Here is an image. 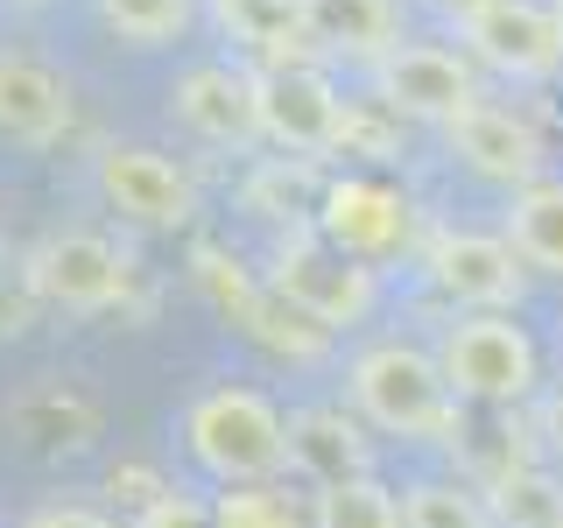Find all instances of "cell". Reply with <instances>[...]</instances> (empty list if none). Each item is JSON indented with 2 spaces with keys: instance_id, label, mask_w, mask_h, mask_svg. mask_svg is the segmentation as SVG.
Segmentation results:
<instances>
[{
  "instance_id": "cell-1",
  "label": "cell",
  "mask_w": 563,
  "mask_h": 528,
  "mask_svg": "<svg viewBox=\"0 0 563 528\" xmlns=\"http://www.w3.org/2000/svg\"><path fill=\"white\" fill-rule=\"evenodd\" d=\"M345 395L366 430L401 437V444H457L465 437V402L451 395L437 352L422 345H401V339L360 345L345 366Z\"/></svg>"
},
{
  "instance_id": "cell-2",
  "label": "cell",
  "mask_w": 563,
  "mask_h": 528,
  "mask_svg": "<svg viewBox=\"0 0 563 528\" xmlns=\"http://www.w3.org/2000/svg\"><path fill=\"white\" fill-rule=\"evenodd\" d=\"M184 451L219 486H254L289 472V416L261 387H205L184 409Z\"/></svg>"
},
{
  "instance_id": "cell-3",
  "label": "cell",
  "mask_w": 563,
  "mask_h": 528,
  "mask_svg": "<svg viewBox=\"0 0 563 528\" xmlns=\"http://www.w3.org/2000/svg\"><path fill=\"white\" fill-rule=\"evenodd\" d=\"M437 366L465 409H521L542 387V352L528 339V324H515V310L457 317L437 345Z\"/></svg>"
},
{
  "instance_id": "cell-4",
  "label": "cell",
  "mask_w": 563,
  "mask_h": 528,
  "mask_svg": "<svg viewBox=\"0 0 563 528\" xmlns=\"http://www.w3.org/2000/svg\"><path fill=\"white\" fill-rule=\"evenodd\" d=\"M268 282H275L282 304H289L296 317H310L317 331H345V324H360V317L380 304L374 268H366V261H352V254H345V246L331 240L317 219L289 226V233L275 240Z\"/></svg>"
},
{
  "instance_id": "cell-5",
  "label": "cell",
  "mask_w": 563,
  "mask_h": 528,
  "mask_svg": "<svg viewBox=\"0 0 563 528\" xmlns=\"http://www.w3.org/2000/svg\"><path fill=\"white\" fill-rule=\"evenodd\" d=\"M190 275H198V289H205L225 317H233V324H240L254 345H268L275 360H296V366L324 360L331 331H317L310 317H296V310L275 296V282H268V275H246L240 261L225 254V246H198V254H190Z\"/></svg>"
},
{
  "instance_id": "cell-6",
  "label": "cell",
  "mask_w": 563,
  "mask_h": 528,
  "mask_svg": "<svg viewBox=\"0 0 563 528\" xmlns=\"http://www.w3.org/2000/svg\"><path fill=\"white\" fill-rule=\"evenodd\" d=\"M254 99H261V141H275L282 155H339L352 134V106L339 99V85L317 64H268L254 70Z\"/></svg>"
},
{
  "instance_id": "cell-7",
  "label": "cell",
  "mask_w": 563,
  "mask_h": 528,
  "mask_svg": "<svg viewBox=\"0 0 563 528\" xmlns=\"http://www.w3.org/2000/svg\"><path fill=\"white\" fill-rule=\"evenodd\" d=\"M422 275L451 310H515L528 289L521 254L507 246V233H472V226H437L422 240Z\"/></svg>"
},
{
  "instance_id": "cell-8",
  "label": "cell",
  "mask_w": 563,
  "mask_h": 528,
  "mask_svg": "<svg viewBox=\"0 0 563 528\" xmlns=\"http://www.w3.org/2000/svg\"><path fill=\"white\" fill-rule=\"evenodd\" d=\"M22 275H29V289L43 296V304L78 310V317L113 310L120 296L134 289V261L120 254V246L106 240V233H85V226L35 240V246H29V261H22Z\"/></svg>"
},
{
  "instance_id": "cell-9",
  "label": "cell",
  "mask_w": 563,
  "mask_h": 528,
  "mask_svg": "<svg viewBox=\"0 0 563 528\" xmlns=\"http://www.w3.org/2000/svg\"><path fill=\"white\" fill-rule=\"evenodd\" d=\"M457 35H465V57L500 70L515 85H542L563 70V22L542 0H479L472 14H457Z\"/></svg>"
},
{
  "instance_id": "cell-10",
  "label": "cell",
  "mask_w": 563,
  "mask_h": 528,
  "mask_svg": "<svg viewBox=\"0 0 563 528\" xmlns=\"http://www.w3.org/2000/svg\"><path fill=\"white\" fill-rule=\"evenodd\" d=\"M374 92L387 113L401 120H430V128H451L465 106H479V64L457 57L444 43H401L374 64Z\"/></svg>"
},
{
  "instance_id": "cell-11",
  "label": "cell",
  "mask_w": 563,
  "mask_h": 528,
  "mask_svg": "<svg viewBox=\"0 0 563 528\" xmlns=\"http://www.w3.org/2000/svg\"><path fill=\"white\" fill-rule=\"evenodd\" d=\"M99 198L113 205L120 219L148 226V233H184V226L198 219V176L163 148L120 141V148L99 155Z\"/></svg>"
},
{
  "instance_id": "cell-12",
  "label": "cell",
  "mask_w": 563,
  "mask_h": 528,
  "mask_svg": "<svg viewBox=\"0 0 563 528\" xmlns=\"http://www.w3.org/2000/svg\"><path fill=\"white\" fill-rule=\"evenodd\" d=\"M444 141H451V155L479 176V184H500V190L542 184V169H550V141H542V128L521 113V106H507V99L465 106V113L444 128Z\"/></svg>"
},
{
  "instance_id": "cell-13",
  "label": "cell",
  "mask_w": 563,
  "mask_h": 528,
  "mask_svg": "<svg viewBox=\"0 0 563 528\" xmlns=\"http://www.w3.org/2000/svg\"><path fill=\"white\" fill-rule=\"evenodd\" d=\"M317 226H324L352 261H366V268L387 261V254H401V246L416 240L409 198H401L395 184H380V176H339V184H324Z\"/></svg>"
},
{
  "instance_id": "cell-14",
  "label": "cell",
  "mask_w": 563,
  "mask_h": 528,
  "mask_svg": "<svg viewBox=\"0 0 563 528\" xmlns=\"http://www.w3.org/2000/svg\"><path fill=\"white\" fill-rule=\"evenodd\" d=\"M169 113L198 141H211V148H254L261 141L254 70H233V64H190L169 85Z\"/></svg>"
},
{
  "instance_id": "cell-15",
  "label": "cell",
  "mask_w": 563,
  "mask_h": 528,
  "mask_svg": "<svg viewBox=\"0 0 563 528\" xmlns=\"http://www.w3.org/2000/svg\"><path fill=\"white\" fill-rule=\"evenodd\" d=\"M70 128V78L43 57L8 50L0 57V141H22V148H49Z\"/></svg>"
},
{
  "instance_id": "cell-16",
  "label": "cell",
  "mask_w": 563,
  "mask_h": 528,
  "mask_svg": "<svg viewBox=\"0 0 563 528\" xmlns=\"http://www.w3.org/2000/svg\"><path fill=\"white\" fill-rule=\"evenodd\" d=\"M289 465L310 472L317 493L345 486V480H366V472H374V437L345 409H296L289 416Z\"/></svg>"
},
{
  "instance_id": "cell-17",
  "label": "cell",
  "mask_w": 563,
  "mask_h": 528,
  "mask_svg": "<svg viewBox=\"0 0 563 528\" xmlns=\"http://www.w3.org/2000/svg\"><path fill=\"white\" fill-rule=\"evenodd\" d=\"M310 50L352 64H380L387 50H401V0H303Z\"/></svg>"
},
{
  "instance_id": "cell-18",
  "label": "cell",
  "mask_w": 563,
  "mask_h": 528,
  "mask_svg": "<svg viewBox=\"0 0 563 528\" xmlns=\"http://www.w3.org/2000/svg\"><path fill=\"white\" fill-rule=\"evenodd\" d=\"M219 29L233 35L240 50H254L261 70L268 64H303L310 50V22H303V0H211Z\"/></svg>"
},
{
  "instance_id": "cell-19",
  "label": "cell",
  "mask_w": 563,
  "mask_h": 528,
  "mask_svg": "<svg viewBox=\"0 0 563 528\" xmlns=\"http://www.w3.org/2000/svg\"><path fill=\"white\" fill-rule=\"evenodd\" d=\"M500 233H507V246L521 254V268H536V275H556V282H563V184H556V176L507 190V219H500Z\"/></svg>"
},
{
  "instance_id": "cell-20",
  "label": "cell",
  "mask_w": 563,
  "mask_h": 528,
  "mask_svg": "<svg viewBox=\"0 0 563 528\" xmlns=\"http://www.w3.org/2000/svg\"><path fill=\"white\" fill-rule=\"evenodd\" d=\"M486 507L500 528H563V480L536 458H507L486 472Z\"/></svg>"
},
{
  "instance_id": "cell-21",
  "label": "cell",
  "mask_w": 563,
  "mask_h": 528,
  "mask_svg": "<svg viewBox=\"0 0 563 528\" xmlns=\"http://www.w3.org/2000/svg\"><path fill=\"white\" fill-rule=\"evenodd\" d=\"M240 205L261 211V219H275L282 233H289V226H303L310 211L324 205V190H317V169L303 155H261V163L246 169V184H240Z\"/></svg>"
},
{
  "instance_id": "cell-22",
  "label": "cell",
  "mask_w": 563,
  "mask_h": 528,
  "mask_svg": "<svg viewBox=\"0 0 563 528\" xmlns=\"http://www.w3.org/2000/svg\"><path fill=\"white\" fill-rule=\"evenodd\" d=\"M219 528H317V501L296 493L289 480H254V486H225L211 501Z\"/></svg>"
},
{
  "instance_id": "cell-23",
  "label": "cell",
  "mask_w": 563,
  "mask_h": 528,
  "mask_svg": "<svg viewBox=\"0 0 563 528\" xmlns=\"http://www.w3.org/2000/svg\"><path fill=\"white\" fill-rule=\"evenodd\" d=\"M401 521L409 528H500L479 486L465 480H416L401 493Z\"/></svg>"
},
{
  "instance_id": "cell-24",
  "label": "cell",
  "mask_w": 563,
  "mask_h": 528,
  "mask_svg": "<svg viewBox=\"0 0 563 528\" xmlns=\"http://www.w3.org/2000/svg\"><path fill=\"white\" fill-rule=\"evenodd\" d=\"M317 528H409V521H401L395 493L366 472V480H345V486L317 493Z\"/></svg>"
},
{
  "instance_id": "cell-25",
  "label": "cell",
  "mask_w": 563,
  "mask_h": 528,
  "mask_svg": "<svg viewBox=\"0 0 563 528\" xmlns=\"http://www.w3.org/2000/svg\"><path fill=\"white\" fill-rule=\"evenodd\" d=\"M99 22L120 35V43H169V35L190 29V0H99Z\"/></svg>"
},
{
  "instance_id": "cell-26",
  "label": "cell",
  "mask_w": 563,
  "mask_h": 528,
  "mask_svg": "<svg viewBox=\"0 0 563 528\" xmlns=\"http://www.w3.org/2000/svg\"><path fill=\"white\" fill-rule=\"evenodd\" d=\"M134 528H219V515H211L205 501H190V493L169 486L163 501H148V507L134 515Z\"/></svg>"
},
{
  "instance_id": "cell-27",
  "label": "cell",
  "mask_w": 563,
  "mask_h": 528,
  "mask_svg": "<svg viewBox=\"0 0 563 528\" xmlns=\"http://www.w3.org/2000/svg\"><path fill=\"white\" fill-rule=\"evenodd\" d=\"M22 528H120V521H106L99 507H85V501H43Z\"/></svg>"
},
{
  "instance_id": "cell-28",
  "label": "cell",
  "mask_w": 563,
  "mask_h": 528,
  "mask_svg": "<svg viewBox=\"0 0 563 528\" xmlns=\"http://www.w3.org/2000/svg\"><path fill=\"white\" fill-rule=\"evenodd\" d=\"M536 451L563 472V387L556 395H536Z\"/></svg>"
},
{
  "instance_id": "cell-29",
  "label": "cell",
  "mask_w": 563,
  "mask_h": 528,
  "mask_svg": "<svg viewBox=\"0 0 563 528\" xmlns=\"http://www.w3.org/2000/svg\"><path fill=\"white\" fill-rule=\"evenodd\" d=\"M430 8H444L451 22H457V14H472V8H479V0H430Z\"/></svg>"
},
{
  "instance_id": "cell-30",
  "label": "cell",
  "mask_w": 563,
  "mask_h": 528,
  "mask_svg": "<svg viewBox=\"0 0 563 528\" xmlns=\"http://www.w3.org/2000/svg\"><path fill=\"white\" fill-rule=\"evenodd\" d=\"M14 8H35V0H14Z\"/></svg>"
},
{
  "instance_id": "cell-31",
  "label": "cell",
  "mask_w": 563,
  "mask_h": 528,
  "mask_svg": "<svg viewBox=\"0 0 563 528\" xmlns=\"http://www.w3.org/2000/svg\"><path fill=\"white\" fill-rule=\"evenodd\" d=\"M556 22H563V0H556Z\"/></svg>"
}]
</instances>
